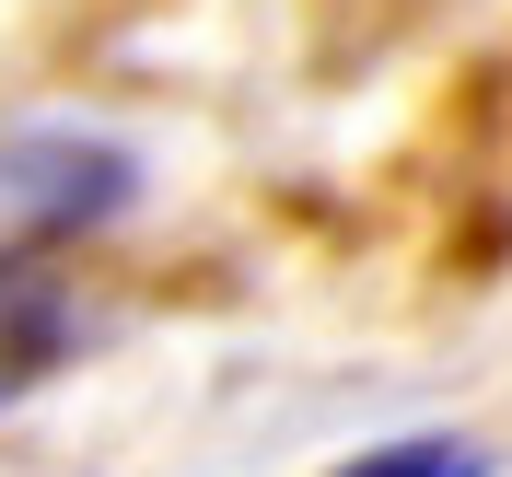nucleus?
Instances as JSON below:
<instances>
[{
    "label": "nucleus",
    "mask_w": 512,
    "mask_h": 477,
    "mask_svg": "<svg viewBox=\"0 0 512 477\" xmlns=\"http://www.w3.org/2000/svg\"><path fill=\"white\" fill-rule=\"evenodd\" d=\"M0 187H12L24 233H94V222L128 210V152H105L82 128H24L0 152Z\"/></svg>",
    "instance_id": "nucleus-1"
},
{
    "label": "nucleus",
    "mask_w": 512,
    "mask_h": 477,
    "mask_svg": "<svg viewBox=\"0 0 512 477\" xmlns=\"http://www.w3.org/2000/svg\"><path fill=\"white\" fill-rule=\"evenodd\" d=\"M70 350H82V303H70V280L0 256V408H12L47 361H70Z\"/></svg>",
    "instance_id": "nucleus-2"
},
{
    "label": "nucleus",
    "mask_w": 512,
    "mask_h": 477,
    "mask_svg": "<svg viewBox=\"0 0 512 477\" xmlns=\"http://www.w3.org/2000/svg\"><path fill=\"white\" fill-rule=\"evenodd\" d=\"M338 477H489V454H478V443H454V431H408V443L350 454Z\"/></svg>",
    "instance_id": "nucleus-3"
}]
</instances>
